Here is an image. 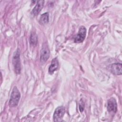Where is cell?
<instances>
[{"label": "cell", "mask_w": 122, "mask_h": 122, "mask_svg": "<svg viewBox=\"0 0 122 122\" xmlns=\"http://www.w3.org/2000/svg\"><path fill=\"white\" fill-rule=\"evenodd\" d=\"M20 98V93L16 86L12 89L10 99L9 101V105L11 107H16L18 105Z\"/></svg>", "instance_id": "cell-1"}, {"label": "cell", "mask_w": 122, "mask_h": 122, "mask_svg": "<svg viewBox=\"0 0 122 122\" xmlns=\"http://www.w3.org/2000/svg\"><path fill=\"white\" fill-rule=\"evenodd\" d=\"M20 53L18 49L14 53L12 58V64L14 67V71L16 74H20L21 71V64L20 61Z\"/></svg>", "instance_id": "cell-2"}, {"label": "cell", "mask_w": 122, "mask_h": 122, "mask_svg": "<svg viewBox=\"0 0 122 122\" xmlns=\"http://www.w3.org/2000/svg\"><path fill=\"white\" fill-rule=\"evenodd\" d=\"M50 54V49L49 48L48 45L47 43L45 42L43 43L41 52V56H40V61L42 63L45 62L49 58Z\"/></svg>", "instance_id": "cell-3"}, {"label": "cell", "mask_w": 122, "mask_h": 122, "mask_svg": "<svg viewBox=\"0 0 122 122\" xmlns=\"http://www.w3.org/2000/svg\"><path fill=\"white\" fill-rule=\"evenodd\" d=\"M65 112L64 107L59 106L55 110L53 114V120L55 122L62 121V119Z\"/></svg>", "instance_id": "cell-4"}, {"label": "cell", "mask_w": 122, "mask_h": 122, "mask_svg": "<svg viewBox=\"0 0 122 122\" xmlns=\"http://www.w3.org/2000/svg\"><path fill=\"white\" fill-rule=\"evenodd\" d=\"M86 34V28L82 26L80 27L78 33L76 37L74 39V42L75 43H81L85 39Z\"/></svg>", "instance_id": "cell-5"}, {"label": "cell", "mask_w": 122, "mask_h": 122, "mask_svg": "<svg viewBox=\"0 0 122 122\" xmlns=\"http://www.w3.org/2000/svg\"><path fill=\"white\" fill-rule=\"evenodd\" d=\"M107 110L110 114H115L117 110L116 100L113 98H110L107 102Z\"/></svg>", "instance_id": "cell-6"}, {"label": "cell", "mask_w": 122, "mask_h": 122, "mask_svg": "<svg viewBox=\"0 0 122 122\" xmlns=\"http://www.w3.org/2000/svg\"><path fill=\"white\" fill-rule=\"evenodd\" d=\"M122 65L121 63H116L112 64L111 66V71L114 75H119L122 73Z\"/></svg>", "instance_id": "cell-7"}, {"label": "cell", "mask_w": 122, "mask_h": 122, "mask_svg": "<svg viewBox=\"0 0 122 122\" xmlns=\"http://www.w3.org/2000/svg\"><path fill=\"white\" fill-rule=\"evenodd\" d=\"M44 0H39L37 2L36 5L34 7V8L32 9L31 11V14L33 16L37 15L39 12L41 11L43 7L44 6Z\"/></svg>", "instance_id": "cell-8"}, {"label": "cell", "mask_w": 122, "mask_h": 122, "mask_svg": "<svg viewBox=\"0 0 122 122\" xmlns=\"http://www.w3.org/2000/svg\"><path fill=\"white\" fill-rule=\"evenodd\" d=\"M59 67V61L57 58H54L51 62V64L49 68V73L50 74H52L55 71H56Z\"/></svg>", "instance_id": "cell-9"}, {"label": "cell", "mask_w": 122, "mask_h": 122, "mask_svg": "<svg viewBox=\"0 0 122 122\" xmlns=\"http://www.w3.org/2000/svg\"><path fill=\"white\" fill-rule=\"evenodd\" d=\"M49 20V13L48 12H46L42 14L39 20V22L41 24L44 25L48 23Z\"/></svg>", "instance_id": "cell-10"}, {"label": "cell", "mask_w": 122, "mask_h": 122, "mask_svg": "<svg viewBox=\"0 0 122 122\" xmlns=\"http://www.w3.org/2000/svg\"><path fill=\"white\" fill-rule=\"evenodd\" d=\"M30 44L33 46H35L37 44L38 42V37L36 33L35 32H32L30 39Z\"/></svg>", "instance_id": "cell-11"}]
</instances>
